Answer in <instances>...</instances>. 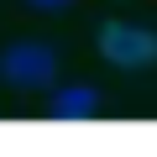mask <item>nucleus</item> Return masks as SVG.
<instances>
[{"label": "nucleus", "mask_w": 157, "mask_h": 157, "mask_svg": "<svg viewBox=\"0 0 157 157\" xmlns=\"http://www.w3.org/2000/svg\"><path fill=\"white\" fill-rule=\"evenodd\" d=\"M94 52L110 68H152L157 63V32L152 26H136V21H100Z\"/></svg>", "instance_id": "f257e3e1"}, {"label": "nucleus", "mask_w": 157, "mask_h": 157, "mask_svg": "<svg viewBox=\"0 0 157 157\" xmlns=\"http://www.w3.org/2000/svg\"><path fill=\"white\" fill-rule=\"evenodd\" d=\"M0 78L16 89H52L58 84V52L47 42H11L0 52Z\"/></svg>", "instance_id": "f03ea898"}, {"label": "nucleus", "mask_w": 157, "mask_h": 157, "mask_svg": "<svg viewBox=\"0 0 157 157\" xmlns=\"http://www.w3.org/2000/svg\"><path fill=\"white\" fill-rule=\"evenodd\" d=\"M94 110H100V89L94 84H63L47 100V115L52 121H89Z\"/></svg>", "instance_id": "7ed1b4c3"}, {"label": "nucleus", "mask_w": 157, "mask_h": 157, "mask_svg": "<svg viewBox=\"0 0 157 157\" xmlns=\"http://www.w3.org/2000/svg\"><path fill=\"white\" fill-rule=\"evenodd\" d=\"M26 6H32V11H42V16H58V11H68V6H73V0H26Z\"/></svg>", "instance_id": "20e7f679"}]
</instances>
